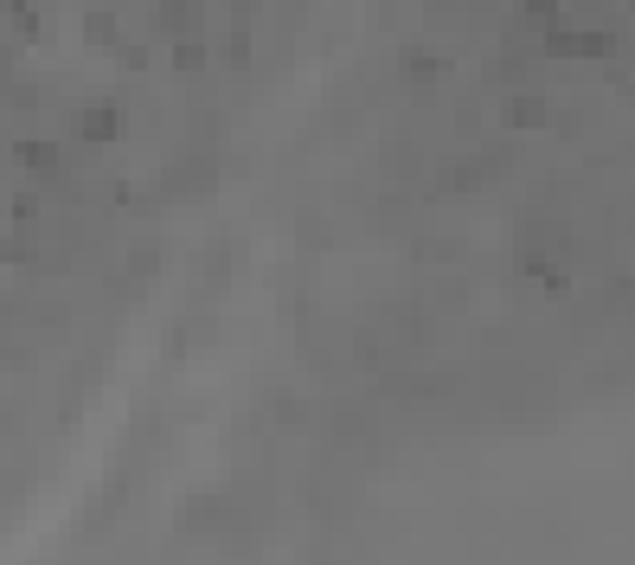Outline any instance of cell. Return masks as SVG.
Wrapping results in <instances>:
<instances>
[{
  "instance_id": "cell-1",
  "label": "cell",
  "mask_w": 635,
  "mask_h": 565,
  "mask_svg": "<svg viewBox=\"0 0 635 565\" xmlns=\"http://www.w3.org/2000/svg\"><path fill=\"white\" fill-rule=\"evenodd\" d=\"M546 52H559V58H610L616 52V33H571V26L552 20L546 26Z\"/></svg>"
},
{
  "instance_id": "cell-2",
  "label": "cell",
  "mask_w": 635,
  "mask_h": 565,
  "mask_svg": "<svg viewBox=\"0 0 635 565\" xmlns=\"http://www.w3.org/2000/svg\"><path fill=\"white\" fill-rule=\"evenodd\" d=\"M122 129H129V116H122L116 103H90V110L77 116V135H84V142H116Z\"/></svg>"
},
{
  "instance_id": "cell-3",
  "label": "cell",
  "mask_w": 635,
  "mask_h": 565,
  "mask_svg": "<svg viewBox=\"0 0 635 565\" xmlns=\"http://www.w3.org/2000/svg\"><path fill=\"white\" fill-rule=\"evenodd\" d=\"M13 161L33 167V174H52V167L65 161V148H52V142H20V148H13Z\"/></svg>"
},
{
  "instance_id": "cell-4",
  "label": "cell",
  "mask_w": 635,
  "mask_h": 565,
  "mask_svg": "<svg viewBox=\"0 0 635 565\" xmlns=\"http://www.w3.org/2000/svg\"><path fill=\"white\" fill-rule=\"evenodd\" d=\"M539 122H546V103H539V97H514V103H507V129H539Z\"/></svg>"
},
{
  "instance_id": "cell-5",
  "label": "cell",
  "mask_w": 635,
  "mask_h": 565,
  "mask_svg": "<svg viewBox=\"0 0 635 565\" xmlns=\"http://www.w3.org/2000/svg\"><path fill=\"white\" fill-rule=\"evenodd\" d=\"M469 187H482V161H449L443 167V193H469Z\"/></svg>"
},
{
  "instance_id": "cell-6",
  "label": "cell",
  "mask_w": 635,
  "mask_h": 565,
  "mask_svg": "<svg viewBox=\"0 0 635 565\" xmlns=\"http://www.w3.org/2000/svg\"><path fill=\"white\" fill-rule=\"evenodd\" d=\"M437 71H443V65H437L430 52H405V78H411V84H430Z\"/></svg>"
},
{
  "instance_id": "cell-7",
  "label": "cell",
  "mask_w": 635,
  "mask_h": 565,
  "mask_svg": "<svg viewBox=\"0 0 635 565\" xmlns=\"http://www.w3.org/2000/svg\"><path fill=\"white\" fill-rule=\"evenodd\" d=\"M174 65L180 71H199V65H206V45H174Z\"/></svg>"
}]
</instances>
